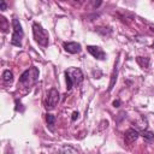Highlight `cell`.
<instances>
[{"label": "cell", "mask_w": 154, "mask_h": 154, "mask_svg": "<svg viewBox=\"0 0 154 154\" xmlns=\"http://www.w3.org/2000/svg\"><path fill=\"white\" fill-rule=\"evenodd\" d=\"M65 78H66V89L70 90L73 84L79 85L83 82V73L78 67H70L65 71Z\"/></svg>", "instance_id": "obj_1"}, {"label": "cell", "mask_w": 154, "mask_h": 154, "mask_svg": "<svg viewBox=\"0 0 154 154\" xmlns=\"http://www.w3.org/2000/svg\"><path fill=\"white\" fill-rule=\"evenodd\" d=\"M32 34H34V38L35 41L41 45L42 47H47L48 42H49V35L46 31V29H43L38 23H34L32 24Z\"/></svg>", "instance_id": "obj_2"}, {"label": "cell", "mask_w": 154, "mask_h": 154, "mask_svg": "<svg viewBox=\"0 0 154 154\" xmlns=\"http://www.w3.org/2000/svg\"><path fill=\"white\" fill-rule=\"evenodd\" d=\"M37 77H38V70H37L35 66H32V67H30L29 70H25V71L20 75V77H19V83L23 84L24 87H30V85H32V84L36 82Z\"/></svg>", "instance_id": "obj_3"}, {"label": "cell", "mask_w": 154, "mask_h": 154, "mask_svg": "<svg viewBox=\"0 0 154 154\" xmlns=\"http://www.w3.org/2000/svg\"><path fill=\"white\" fill-rule=\"evenodd\" d=\"M12 26H13V34H12L11 43H12L13 46L20 47V46H22V37H23L24 32H23L22 25H20V23H19V20H18L17 18H13V20H12Z\"/></svg>", "instance_id": "obj_4"}, {"label": "cell", "mask_w": 154, "mask_h": 154, "mask_svg": "<svg viewBox=\"0 0 154 154\" xmlns=\"http://www.w3.org/2000/svg\"><path fill=\"white\" fill-rule=\"evenodd\" d=\"M59 93H58V90L55 89V88H52L49 91H48V94H47V101H46V108L47 109H53L57 105H58V102H59Z\"/></svg>", "instance_id": "obj_5"}, {"label": "cell", "mask_w": 154, "mask_h": 154, "mask_svg": "<svg viewBox=\"0 0 154 154\" xmlns=\"http://www.w3.org/2000/svg\"><path fill=\"white\" fill-rule=\"evenodd\" d=\"M87 49H88V52H89L94 58H96V59L103 60V59L106 58V53H105L100 47H97V46H88Z\"/></svg>", "instance_id": "obj_6"}, {"label": "cell", "mask_w": 154, "mask_h": 154, "mask_svg": "<svg viewBox=\"0 0 154 154\" xmlns=\"http://www.w3.org/2000/svg\"><path fill=\"white\" fill-rule=\"evenodd\" d=\"M64 49L71 54H76V53H79L81 52V45L77 43V42H64L63 45Z\"/></svg>", "instance_id": "obj_7"}, {"label": "cell", "mask_w": 154, "mask_h": 154, "mask_svg": "<svg viewBox=\"0 0 154 154\" xmlns=\"http://www.w3.org/2000/svg\"><path fill=\"white\" fill-rule=\"evenodd\" d=\"M137 138H138V132H137L136 130H134V129H129V130H126L125 134H124V141H125L126 144L134 143Z\"/></svg>", "instance_id": "obj_8"}, {"label": "cell", "mask_w": 154, "mask_h": 154, "mask_svg": "<svg viewBox=\"0 0 154 154\" xmlns=\"http://www.w3.org/2000/svg\"><path fill=\"white\" fill-rule=\"evenodd\" d=\"M117 75H118V59L114 64V69H113V72H112V76H111V82H109V87H108V90L111 91L116 84V81H117Z\"/></svg>", "instance_id": "obj_9"}, {"label": "cell", "mask_w": 154, "mask_h": 154, "mask_svg": "<svg viewBox=\"0 0 154 154\" xmlns=\"http://www.w3.org/2000/svg\"><path fill=\"white\" fill-rule=\"evenodd\" d=\"M136 60H137V63H138V64L141 65V67H143V69H144V67L147 69V67L149 66V59H148V58H143V57H137V59H136Z\"/></svg>", "instance_id": "obj_10"}, {"label": "cell", "mask_w": 154, "mask_h": 154, "mask_svg": "<svg viewBox=\"0 0 154 154\" xmlns=\"http://www.w3.org/2000/svg\"><path fill=\"white\" fill-rule=\"evenodd\" d=\"M2 79L5 82H12L13 79V73L10 71V70H5L4 73H2Z\"/></svg>", "instance_id": "obj_11"}, {"label": "cell", "mask_w": 154, "mask_h": 154, "mask_svg": "<svg viewBox=\"0 0 154 154\" xmlns=\"http://www.w3.org/2000/svg\"><path fill=\"white\" fill-rule=\"evenodd\" d=\"M46 120H47V124H48V126L51 128V130H53V125H54V123H55V117L53 116V114H47L46 116Z\"/></svg>", "instance_id": "obj_12"}, {"label": "cell", "mask_w": 154, "mask_h": 154, "mask_svg": "<svg viewBox=\"0 0 154 154\" xmlns=\"http://www.w3.org/2000/svg\"><path fill=\"white\" fill-rule=\"evenodd\" d=\"M141 135H142L146 140H148V141H152V140L154 138V132H152V131H149V130H143Z\"/></svg>", "instance_id": "obj_13"}, {"label": "cell", "mask_w": 154, "mask_h": 154, "mask_svg": "<svg viewBox=\"0 0 154 154\" xmlns=\"http://www.w3.org/2000/svg\"><path fill=\"white\" fill-rule=\"evenodd\" d=\"M0 23H1V29H2V31H7V20H6L4 17H1V18H0Z\"/></svg>", "instance_id": "obj_14"}, {"label": "cell", "mask_w": 154, "mask_h": 154, "mask_svg": "<svg viewBox=\"0 0 154 154\" xmlns=\"http://www.w3.org/2000/svg\"><path fill=\"white\" fill-rule=\"evenodd\" d=\"M78 116H79V113H78V112H73V113H72V117H71L72 122H75V120L78 118Z\"/></svg>", "instance_id": "obj_15"}, {"label": "cell", "mask_w": 154, "mask_h": 154, "mask_svg": "<svg viewBox=\"0 0 154 154\" xmlns=\"http://www.w3.org/2000/svg\"><path fill=\"white\" fill-rule=\"evenodd\" d=\"M0 8H1V11L6 10V2H5V1H1V2H0Z\"/></svg>", "instance_id": "obj_16"}, {"label": "cell", "mask_w": 154, "mask_h": 154, "mask_svg": "<svg viewBox=\"0 0 154 154\" xmlns=\"http://www.w3.org/2000/svg\"><path fill=\"white\" fill-rule=\"evenodd\" d=\"M119 105H120V101H119V100L113 101V106H114V107H119Z\"/></svg>", "instance_id": "obj_17"}, {"label": "cell", "mask_w": 154, "mask_h": 154, "mask_svg": "<svg viewBox=\"0 0 154 154\" xmlns=\"http://www.w3.org/2000/svg\"><path fill=\"white\" fill-rule=\"evenodd\" d=\"M153 47H154V43H153Z\"/></svg>", "instance_id": "obj_18"}]
</instances>
